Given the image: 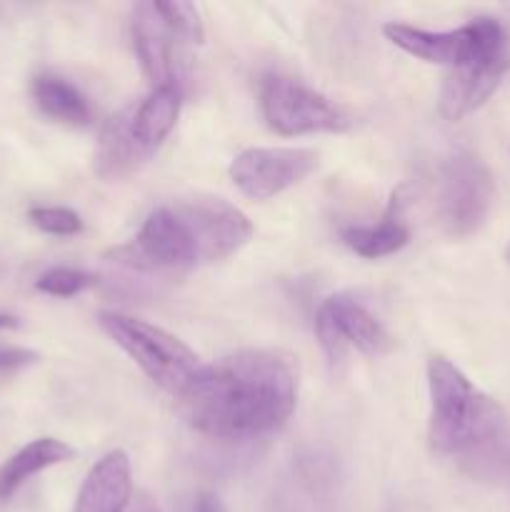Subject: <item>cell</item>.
<instances>
[{"mask_svg":"<svg viewBox=\"0 0 510 512\" xmlns=\"http://www.w3.org/2000/svg\"><path fill=\"white\" fill-rule=\"evenodd\" d=\"M130 120H133V110L115 113L113 118L105 123L103 133H100L93 168L95 173L103 180H108V183L135 173V170L150 158V155L140 148L138 140H135Z\"/></svg>","mask_w":510,"mask_h":512,"instance_id":"cell-14","label":"cell"},{"mask_svg":"<svg viewBox=\"0 0 510 512\" xmlns=\"http://www.w3.org/2000/svg\"><path fill=\"white\" fill-rule=\"evenodd\" d=\"M128 512H160V508L148 493H138V495H135L133 503H130Z\"/></svg>","mask_w":510,"mask_h":512,"instance_id":"cell-25","label":"cell"},{"mask_svg":"<svg viewBox=\"0 0 510 512\" xmlns=\"http://www.w3.org/2000/svg\"><path fill=\"white\" fill-rule=\"evenodd\" d=\"M495 180L488 165L470 150H453L440 165L438 220L450 238H470L488 220Z\"/></svg>","mask_w":510,"mask_h":512,"instance_id":"cell-4","label":"cell"},{"mask_svg":"<svg viewBox=\"0 0 510 512\" xmlns=\"http://www.w3.org/2000/svg\"><path fill=\"white\" fill-rule=\"evenodd\" d=\"M113 255L120 265L140 273H183L200 265L193 235L173 203L155 208L133 243L123 245Z\"/></svg>","mask_w":510,"mask_h":512,"instance_id":"cell-7","label":"cell"},{"mask_svg":"<svg viewBox=\"0 0 510 512\" xmlns=\"http://www.w3.org/2000/svg\"><path fill=\"white\" fill-rule=\"evenodd\" d=\"M180 400L198 433L253 440L288 423L298 405V373L278 350H240L205 365Z\"/></svg>","mask_w":510,"mask_h":512,"instance_id":"cell-1","label":"cell"},{"mask_svg":"<svg viewBox=\"0 0 510 512\" xmlns=\"http://www.w3.org/2000/svg\"><path fill=\"white\" fill-rule=\"evenodd\" d=\"M15 325H18V320H15L13 315H8V313H0V330L15 328Z\"/></svg>","mask_w":510,"mask_h":512,"instance_id":"cell-26","label":"cell"},{"mask_svg":"<svg viewBox=\"0 0 510 512\" xmlns=\"http://www.w3.org/2000/svg\"><path fill=\"white\" fill-rule=\"evenodd\" d=\"M33 363H38V353H33V350L0 345V373H15V370H23Z\"/></svg>","mask_w":510,"mask_h":512,"instance_id":"cell-23","label":"cell"},{"mask_svg":"<svg viewBox=\"0 0 510 512\" xmlns=\"http://www.w3.org/2000/svg\"><path fill=\"white\" fill-rule=\"evenodd\" d=\"M340 238L343 243L353 250L360 258H385V255L398 253L400 248H405L410 240L408 225L400 220V203L398 195H393L388 210H385L383 218L373 225H348V228L340 230Z\"/></svg>","mask_w":510,"mask_h":512,"instance_id":"cell-17","label":"cell"},{"mask_svg":"<svg viewBox=\"0 0 510 512\" xmlns=\"http://www.w3.org/2000/svg\"><path fill=\"white\" fill-rule=\"evenodd\" d=\"M100 328L130 355L135 365L165 393L183 398L205 368L180 338L153 323L125 313H100Z\"/></svg>","mask_w":510,"mask_h":512,"instance_id":"cell-3","label":"cell"},{"mask_svg":"<svg viewBox=\"0 0 510 512\" xmlns=\"http://www.w3.org/2000/svg\"><path fill=\"white\" fill-rule=\"evenodd\" d=\"M505 260H508V263H510V243H508V250H505Z\"/></svg>","mask_w":510,"mask_h":512,"instance_id":"cell-27","label":"cell"},{"mask_svg":"<svg viewBox=\"0 0 510 512\" xmlns=\"http://www.w3.org/2000/svg\"><path fill=\"white\" fill-rule=\"evenodd\" d=\"M318 158L310 148H245L230 163V178L248 198L270 200L308 178Z\"/></svg>","mask_w":510,"mask_h":512,"instance_id":"cell-10","label":"cell"},{"mask_svg":"<svg viewBox=\"0 0 510 512\" xmlns=\"http://www.w3.org/2000/svg\"><path fill=\"white\" fill-rule=\"evenodd\" d=\"M463 465L473 478L510 490V428L478 453L463 458Z\"/></svg>","mask_w":510,"mask_h":512,"instance_id":"cell-19","label":"cell"},{"mask_svg":"<svg viewBox=\"0 0 510 512\" xmlns=\"http://www.w3.org/2000/svg\"><path fill=\"white\" fill-rule=\"evenodd\" d=\"M0 273H3V260H0Z\"/></svg>","mask_w":510,"mask_h":512,"instance_id":"cell-28","label":"cell"},{"mask_svg":"<svg viewBox=\"0 0 510 512\" xmlns=\"http://www.w3.org/2000/svg\"><path fill=\"white\" fill-rule=\"evenodd\" d=\"M383 35L413 58L425 63L460 68L500 45L510 43V33L493 15H480L453 30H425L405 23H385Z\"/></svg>","mask_w":510,"mask_h":512,"instance_id":"cell-6","label":"cell"},{"mask_svg":"<svg viewBox=\"0 0 510 512\" xmlns=\"http://www.w3.org/2000/svg\"><path fill=\"white\" fill-rule=\"evenodd\" d=\"M193 512H228V508H225V505L220 503V498H215V495L200 493L198 500H195Z\"/></svg>","mask_w":510,"mask_h":512,"instance_id":"cell-24","label":"cell"},{"mask_svg":"<svg viewBox=\"0 0 510 512\" xmlns=\"http://www.w3.org/2000/svg\"><path fill=\"white\" fill-rule=\"evenodd\" d=\"M133 503V470L125 450H110L90 468L73 512H128Z\"/></svg>","mask_w":510,"mask_h":512,"instance_id":"cell-12","label":"cell"},{"mask_svg":"<svg viewBox=\"0 0 510 512\" xmlns=\"http://www.w3.org/2000/svg\"><path fill=\"white\" fill-rule=\"evenodd\" d=\"M173 205L193 235L200 265L230 258L253 238V223L248 215L228 200L193 195V198L173 200Z\"/></svg>","mask_w":510,"mask_h":512,"instance_id":"cell-9","label":"cell"},{"mask_svg":"<svg viewBox=\"0 0 510 512\" xmlns=\"http://www.w3.org/2000/svg\"><path fill=\"white\" fill-rule=\"evenodd\" d=\"M33 98L48 118L65 125H88L93 120L88 98L58 75H38L33 80Z\"/></svg>","mask_w":510,"mask_h":512,"instance_id":"cell-18","label":"cell"},{"mask_svg":"<svg viewBox=\"0 0 510 512\" xmlns=\"http://www.w3.org/2000/svg\"><path fill=\"white\" fill-rule=\"evenodd\" d=\"M315 333L330 365L343 363L350 348L365 355H385L393 350V335L353 295L338 293L320 303Z\"/></svg>","mask_w":510,"mask_h":512,"instance_id":"cell-8","label":"cell"},{"mask_svg":"<svg viewBox=\"0 0 510 512\" xmlns=\"http://www.w3.org/2000/svg\"><path fill=\"white\" fill-rule=\"evenodd\" d=\"M73 455L75 450L58 438H38L28 443L0 465V500H8L33 475L43 473L53 465L68 463Z\"/></svg>","mask_w":510,"mask_h":512,"instance_id":"cell-16","label":"cell"},{"mask_svg":"<svg viewBox=\"0 0 510 512\" xmlns=\"http://www.w3.org/2000/svg\"><path fill=\"white\" fill-rule=\"evenodd\" d=\"M428 390V440L435 453L463 460L508 430L505 410L443 355L428 360Z\"/></svg>","mask_w":510,"mask_h":512,"instance_id":"cell-2","label":"cell"},{"mask_svg":"<svg viewBox=\"0 0 510 512\" xmlns=\"http://www.w3.org/2000/svg\"><path fill=\"white\" fill-rule=\"evenodd\" d=\"M153 8L165 23V28L175 38L188 40V43H203L205 40L203 18H200V10L195 3H185V0H158V3H153Z\"/></svg>","mask_w":510,"mask_h":512,"instance_id":"cell-20","label":"cell"},{"mask_svg":"<svg viewBox=\"0 0 510 512\" xmlns=\"http://www.w3.org/2000/svg\"><path fill=\"white\" fill-rule=\"evenodd\" d=\"M175 35L165 28L153 3L138 5L133 15V45L145 78L155 88L178 85V53L173 45Z\"/></svg>","mask_w":510,"mask_h":512,"instance_id":"cell-13","label":"cell"},{"mask_svg":"<svg viewBox=\"0 0 510 512\" xmlns=\"http://www.w3.org/2000/svg\"><path fill=\"white\" fill-rule=\"evenodd\" d=\"M510 70V43L453 68L440 90V115L450 123L468 118L483 108Z\"/></svg>","mask_w":510,"mask_h":512,"instance_id":"cell-11","label":"cell"},{"mask_svg":"<svg viewBox=\"0 0 510 512\" xmlns=\"http://www.w3.org/2000/svg\"><path fill=\"white\" fill-rule=\"evenodd\" d=\"M180 105H183V90L178 85H165V88H155L133 110L130 128H133L135 140H138L145 153L153 155L165 143V138L173 133L175 123H178Z\"/></svg>","mask_w":510,"mask_h":512,"instance_id":"cell-15","label":"cell"},{"mask_svg":"<svg viewBox=\"0 0 510 512\" xmlns=\"http://www.w3.org/2000/svg\"><path fill=\"white\" fill-rule=\"evenodd\" d=\"M93 285H98L95 275L75 268H50L35 280V288L45 295H53V298H73V295L83 293Z\"/></svg>","mask_w":510,"mask_h":512,"instance_id":"cell-21","label":"cell"},{"mask_svg":"<svg viewBox=\"0 0 510 512\" xmlns=\"http://www.w3.org/2000/svg\"><path fill=\"white\" fill-rule=\"evenodd\" d=\"M260 108L268 128L278 135L345 133L353 128V115L343 105L290 75H265Z\"/></svg>","mask_w":510,"mask_h":512,"instance_id":"cell-5","label":"cell"},{"mask_svg":"<svg viewBox=\"0 0 510 512\" xmlns=\"http://www.w3.org/2000/svg\"><path fill=\"white\" fill-rule=\"evenodd\" d=\"M30 223L38 230L48 235H58V238H70L83 230V220L75 210L60 208V205H48V208H33L28 213Z\"/></svg>","mask_w":510,"mask_h":512,"instance_id":"cell-22","label":"cell"}]
</instances>
